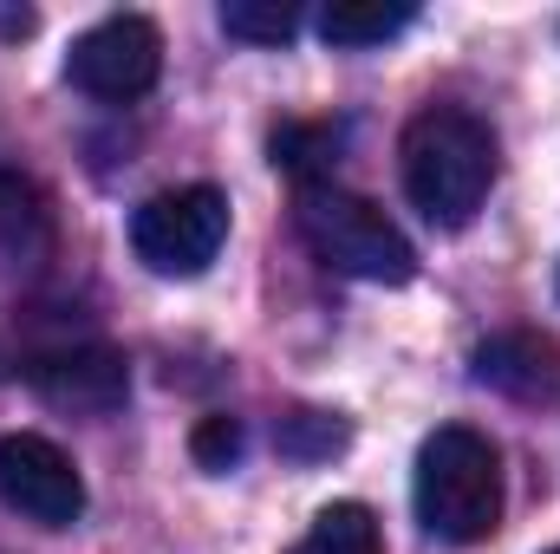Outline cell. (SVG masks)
<instances>
[{
  "label": "cell",
  "instance_id": "6da1fadb",
  "mask_svg": "<svg viewBox=\"0 0 560 554\" xmlns=\"http://www.w3.org/2000/svg\"><path fill=\"white\" fill-rule=\"evenodd\" d=\"M405 196L430 229H469L495 189V131L463 105H430L398 143Z\"/></svg>",
  "mask_w": 560,
  "mask_h": 554
},
{
  "label": "cell",
  "instance_id": "7a4b0ae2",
  "mask_svg": "<svg viewBox=\"0 0 560 554\" xmlns=\"http://www.w3.org/2000/svg\"><path fill=\"white\" fill-rule=\"evenodd\" d=\"M411 503H418L423 535L450 549H476L502 529V457L482 430L443 424L430 430L411 470Z\"/></svg>",
  "mask_w": 560,
  "mask_h": 554
},
{
  "label": "cell",
  "instance_id": "3957f363",
  "mask_svg": "<svg viewBox=\"0 0 560 554\" xmlns=\"http://www.w3.org/2000/svg\"><path fill=\"white\" fill-rule=\"evenodd\" d=\"M293 222H300V242L326 268H339V275L372 280V287H405V280L418 275V249L405 242V229L372 196L319 183V189H300Z\"/></svg>",
  "mask_w": 560,
  "mask_h": 554
},
{
  "label": "cell",
  "instance_id": "277c9868",
  "mask_svg": "<svg viewBox=\"0 0 560 554\" xmlns=\"http://www.w3.org/2000/svg\"><path fill=\"white\" fill-rule=\"evenodd\" d=\"M229 242V196L215 183H183V189H156L131 216V249L150 275L189 280L202 275Z\"/></svg>",
  "mask_w": 560,
  "mask_h": 554
},
{
  "label": "cell",
  "instance_id": "5b68a950",
  "mask_svg": "<svg viewBox=\"0 0 560 554\" xmlns=\"http://www.w3.org/2000/svg\"><path fill=\"white\" fill-rule=\"evenodd\" d=\"M66 79L98 105H131L163 79V33L143 13H112L85 26L66 53Z\"/></svg>",
  "mask_w": 560,
  "mask_h": 554
},
{
  "label": "cell",
  "instance_id": "8992f818",
  "mask_svg": "<svg viewBox=\"0 0 560 554\" xmlns=\"http://www.w3.org/2000/svg\"><path fill=\"white\" fill-rule=\"evenodd\" d=\"M0 503L33 529H72L85 516V476L52 437L13 430L0 437Z\"/></svg>",
  "mask_w": 560,
  "mask_h": 554
},
{
  "label": "cell",
  "instance_id": "52a82bcc",
  "mask_svg": "<svg viewBox=\"0 0 560 554\" xmlns=\"http://www.w3.org/2000/svg\"><path fill=\"white\" fill-rule=\"evenodd\" d=\"M26 385H33L52 412L112 417V412H125V399H131V359H125L118 346H105V339H72V346L33 353Z\"/></svg>",
  "mask_w": 560,
  "mask_h": 554
},
{
  "label": "cell",
  "instance_id": "ba28073f",
  "mask_svg": "<svg viewBox=\"0 0 560 554\" xmlns=\"http://www.w3.org/2000/svg\"><path fill=\"white\" fill-rule=\"evenodd\" d=\"M469 366H476V385L502 392L509 405H528V412L560 405V346L548 333H535V326L489 333Z\"/></svg>",
  "mask_w": 560,
  "mask_h": 554
},
{
  "label": "cell",
  "instance_id": "9c48e42d",
  "mask_svg": "<svg viewBox=\"0 0 560 554\" xmlns=\"http://www.w3.org/2000/svg\"><path fill=\"white\" fill-rule=\"evenodd\" d=\"M0 255L20 268H33V262H46L52 255V216H46V196L26 183V176H0Z\"/></svg>",
  "mask_w": 560,
  "mask_h": 554
},
{
  "label": "cell",
  "instance_id": "30bf717a",
  "mask_svg": "<svg viewBox=\"0 0 560 554\" xmlns=\"http://www.w3.org/2000/svg\"><path fill=\"white\" fill-rule=\"evenodd\" d=\"M411 20H418L411 0H332V7H319V39L359 53V46H385V39H398Z\"/></svg>",
  "mask_w": 560,
  "mask_h": 554
},
{
  "label": "cell",
  "instance_id": "8fae6325",
  "mask_svg": "<svg viewBox=\"0 0 560 554\" xmlns=\"http://www.w3.org/2000/svg\"><path fill=\"white\" fill-rule=\"evenodd\" d=\"M268 150H275V170H287L300 189H319L332 176L339 150H346V131L326 125V118H287L275 138H268Z\"/></svg>",
  "mask_w": 560,
  "mask_h": 554
},
{
  "label": "cell",
  "instance_id": "7c38bea8",
  "mask_svg": "<svg viewBox=\"0 0 560 554\" xmlns=\"http://www.w3.org/2000/svg\"><path fill=\"white\" fill-rule=\"evenodd\" d=\"M287 554H385V529L365 503H326Z\"/></svg>",
  "mask_w": 560,
  "mask_h": 554
},
{
  "label": "cell",
  "instance_id": "4fadbf2b",
  "mask_svg": "<svg viewBox=\"0 0 560 554\" xmlns=\"http://www.w3.org/2000/svg\"><path fill=\"white\" fill-rule=\"evenodd\" d=\"M346 417L339 412H287L275 424V443L280 457H293V463H326V457H339L346 450Z\"/></svg>",
  "mask_w": 560,
  "mask_h": 554
},
{
  "label": "cell",
  "instance_id": "5bb4252c",
  "mask_svg": "<svg viewBox=\"0 0 560 554\" xmlns=\"http://www.w3.org/2000/svg\"><path fill=\"white\" fill-rule=\"evenodd\" d=\"M222 33L248 46H287L300 33V7L293 0H222Z\"/></svg>",
  "mask_w": 560,
  "mask_h": 554
},
{
  "label": "cell",
  "instance_id": "9a60e30c",
  "mask_svg": "<svg viewBox=\"0 0 560 554\" xmlns=\"http://www.w3.org/2000/svg\"><path fill=\"white\" fill-rule=\"evenodd\" d=\"M242 450H248V430H242V417H229V412L202 417V424L189 430V457H196L209 476H229V470L242 463Z\"/></svg>",
  "mask_w": 560,
  "mask_h": 554
},
{
  "label": "cell",
  "instance_id": "2e32d148",
  "mask_svg": "<svg viewBox=\"0 0 560 554\" xmlns=\"http://www.w3.org/2000/svg\"><path fill=\"white\" fill-rule=\"evenodd\" d=\"M0 33H33V13H0Z\"/></svg>",
  "mask_w": 560,
  "mask_h": 554
},
{
  "label": "cell",
  "instance_id": "e0dca14e",
  "mask_svg": "<svg viewBox=\"0 0 560 554\" xmlns=\"http://www.w3.org/2000/svg\"><path fill=\"white\" fill-rule=\"evenodd\" d=\"M548 554H560V549H548Z\"/></svg>",
  "mask_w": 560,
  "mask_h": 554
}]
</instances>
